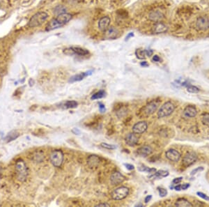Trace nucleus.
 <instances>
[{"instance_id":"5701e85b","label":"nucleus","mask_w":209,"mask_h":207,"mask_svg":"<svg viewBox=\"0 0 209 207\" xmlns=\"http://www.w3.org/2000/svg\"><path fill=\"white\" fill-rule=\"evenodd\" d=\"M72 50L74 52L75 54L79 56H85L89 54V52L87 50L84 49V48L79 47H72Z\"/></svg>"},{"instance_id":"de8ad7c7","label":"nucleus","mask_w":209,"mask_h":207,"mask_svg":"<svg viewBox=\"0 0 209 207\" xmlns=\"http://www.w3.org/2000/svg\"><path fill=\"white\" fill-rule=\"evenodd\" d=\"M140 65H141L142 66H144V67H147L148 66V63L146 62H142L141 63H140Z\"/></svg>"},{"instance_id":"e433bc0d","label":"nucleus","mask_w":209,"mask_h":207,"mask_svg":"<svg viewBox=\"0 0 209 207\" xmlns=\"http://www.w3.org/2000/svg\"><path fill=\"white\" fill-rule=\"evenodd\" d=\"M182 179H183V177H179V178H176V179H174L173 180V181H172V183L173 184H179L180 183H181V181H182Z\"/></svg>"},{"instance_id":"ddd939ff","label":"nucleus","mask_w":209,"mask_h":207,"mask_svg":"<svg viewBox=\"0 0 209 207\" xmlns=\"http://www.w3.org/2000/svg\"><path fill=\"white\" fill-rule=\"evenodd\" d=\"M168 30V27L162 22H156L152 28V32L155 34H159V33H165Z\"/></svg>"},{"instance_id":"72a5a7b5","label":"nucleus","mask_w":209,"mask_h":207,"mask_svg":"<svg viewBox=\"0 0 209 207\" xmlns=\"http://www.w3.org/2000/svg\"><path fill=\"white\" fill-rule=\"evenodd\" d=\"M158 192H159V194H160V197H164L167 194V190L166 189H165V188H158Z\"/></svg>"},{"instance_id":"423d86ee","label":"nucleus","mask_w":209,"mask_h":207,"mask_svg":"<svg viewBox=\"0 0 209 207\" xmlns=\"http://www.w3.org/2000/svg\"><path fill=\"white\" fill-rule=\"evenodd\" d=\"M196 28L198 30L204 31L209 29V18L206 16H202L196 21Z\"/></svg>"},{"instance_id":"473e14b6","label":"nucleus","mask_w":209,"mask_h":207,"mask_svg":"<svg viewBox=\"0 0 209 207\" xmlns=\"http://www.w3.org/2000/svg\"><path fill=\"white\" fill-rule=\"evenodd\" d=\"M102 147H103L105 148H107V149H114V148H116V146L115 145H113V144H110L107 143H105V142H102V143L100 144Z\"/></svg>"},{"instance_id":"9d476101","label":"nucleus","mask_w":209,"mask_h":207,"mask_svg":"<svg viewBox=\"0 0 209 207\" xmlns=\"http://www.w3.org/2000/svg\"><path fill=\"white\" fill-rule=\"evenodd\" d=\"M148 128V124L146 121H139L133 126V132L135 134H142Z\"/></svg>"},{"instance_id":"f03ea898","label":"nucleus","mask_w":209,"mask_h":207,"mask_svg":"<svg viewBox=\"0 0 209 207\" xmlns=\"http://www.w3.org/2000/svg\"><path fill=\"white\" fill-rule=\"evenodd\" d=\"M16 172L17 179L21 182L26 181L28 176V169L24 160L18 159L16 162Z\"/></svg>"},{"instance_id":"f257e3e1","label":"nucleus","mask_w":209,"mask_h":207,"mask_svg":"<svg viewBox=\"0 0 209 207\" xmlns=\"http://www.w3.org/2000/svg\"><path fill=\"white\" fill-rule=\"evenodd\" d=\"M48 14L46 12L40 11L33 15V16L29 20L27 26L30 28H35V27L41 26L47 20Z\"/></svg>"},{"instance_id":"20e7f679","label":"nucleus","mask_w":209,"mask_h":207,"mask_svg":"<svg viewBox=\"0 0 209 207\" xmlns=\"http://www.w3.org/2000/svg\"><path fill=\"white\" fill-rule=\"evenodd\" d=\"M130 190L125 186H121L111 192V197L114 200H121L128 195Z\"/></svg>"},{"instance_id":"c756f323","label":"nucleus","mask_w":209,"mask_h":207,"mask_svg":"<svg viewBox=\"0 0 209 207\" xmlns=\"http://www.w3.org/2000/svg\"><path fill=\"white\" fill-rule=\"evenodd\" d=\"M169 175V172L165 170H159L156 172L155 174V176L156 177H158L159 178H162V177H166Z\"/></svg>"},{"instance_id":"7c9ffc66","label":"nucleus","mask_w":209,"mask_h":207,"mask_svg":"<svg viewBox=\"0 0 209 207\" xmlns=\"http://www.w3.org/2000/svg\"><path fill=\"white\" fill-rule=\"evenodd\" d=\"M187 90L188 92L192 93H196L199 92V89L198 87H195V86H192V85H189L187 88Z\"/></svg>"},{"instance_id":"37998d69","label":"nucleus","mask_w":209,"mask_h":207,"mask_svg":"<svg viewBox=\"0 0 209 207\" xmlns=\"http://www.w3.org/2000/svg\"><path fill=\"white\" fill-rule=\"evenodd\" d=\"M153 61L155 62H159L160 61V58L159 57L158 55H154L153 57Z\"/></svg>"},{"instance_id":"c03bdc74","label":"nucleus","mask_w":209,"mask_h":207,"mask_svg":"<svg viewBox=\"0 0 209 207\" xmlns=\"http://www.w3.org/2000/svg\"><path fill=\"white\" fill-rule=\"evenodd\" d=\"M99 206H110V205L107 204V203H101V204H98L96 205V207H99Z\"/></svg>"},{"instance_id":"ea45409f","label":"nucleus","mask_w":209,"mask_h":207,"mask_svg":"<svg viewBox=\"0 0 209 207\" xmlns=\"http://www.w3.org/2000/svg\"><path fill=\"white\" fill-rule=\"evenodd\" d=\"M99 110L101 112H104L105 111V107L102 103H99Z\"/></svg>"},{"instance_id":"f704fd0d","label":"nucleus","mask_w":209,"mask_h":207,"mask_svg":"<svg viewBox=\"0 0 209 207\" xmlns=\"http://www.w3.org/2000/svg\"><path fill=\"white\" fill-rule=\"evenodd\" d=\"M197 195L199 197H200L201 198H202L203 200H205L206 201H209V197L207 196L206 194L203 193L202 192H197Z\"/></svg>"},{"instance_id":"2f4dec72","label":"nucleus","mask_w":209,"mask_h":207,"mask_svg":"<svg viewBox=\"0 0 209 207\" xmlns=\"http://www.w3.org/2000/svg\"><path fill=\"white\" fill-rule=\"evenodd\" d=\"M18 137V134L16 132H11V133H9L7 135V137H6V139H8V141H11V140L16 139Z\"/></svg>"},{"instance_id":"c9c22d12","label":"nucleus","mask_w":209,"mask_h":207,"mask_svg":"<svg viewBox=\"0 0 209 207\" xmlns=\"http://www.w3.org/2000/svg\"><path fill=\"white\" fill-rule=\"evenodd\" d=\"M71 131H72V133L73 134H75V135H79L81 134V131H79L78 128H73Z\"/></svg>"},{"instance_id":"a19ab883","label":"nucleus","mask_w":209,"mask_h":207,"mask_svg":"<svg viewBox=\"0 0 209 207\" xmlns=\"http://www.w3.org/2000/svg\"><path fill=\"white\" fill-rule=\"evenodd\" d=\"M124 165L125 166V167L128 169V170H133L134 169V166L133 165L131 164H124Z\"/></svg>"},{"instance_id":"a18cd8bd","label":"nucleus","mask_w":209,"mask_h":207,"mask_svg":"<svg viewBox=\"0 0 209 207\" xmlns=\"http://www.w3.org/2000/svg\"><path fill=\"white\" fill-rule=\"evenodd\" d=\"M134 36V33L133 32L129 33L126 36V37H125V41H127V40H129V39H130V38Z\"/></svg>"},{"instance_id":"c85d7f7f","label":"nucleus","mask_w":209,"mask_h":207,"mask_svg":"<svg viewBox=\"0 0 209 207\" xmlns=\"http://www.w3.org/2000/svg\"><path fill=\"white\" fill-rule=\"evenodd\" d=\"M138 169L141 171H146V172L149 173H153V171H155V172L156 171V169H150L149 167L144 166V165H141V166L138 167Z\"/></svg>"},{"instance_id":"1a4fd4ad","label":"nucleus","mask_w":209,"mask_h":207,"mask_svg":"<svg viewBox=\"0 0 209 207\" xmlns=\"http://www.w3.org/2000/svg\"><path fill=\"white\" fill-rule=\"evenodd\" d=\"M165 156L167 159L172 161V162H178L181 157V154L177 150L173 149V148H171V149L167 151L165 153Z\"/></svg>"},{"instance_id":"cd10ccee","label":"nucleus","mask_w":209,"mask_h":207,"mask_svg":"<svg viewBox=\"0 0 209 207\" xmlns=\"http://www.w3.org/2000/svg\"><path fill=\"white\" fill-rule=\"evenodd\" d=\"M202 122L204 125L209 127V113H205L202 115Z\"/></svg>"},{"instance_id":"39448f33","label":"nucleus","mask_w":209,"mask_h":207,"mask_svg":"<svg viewBox=\"0 0 209 207\" xmlns=\"http://www.w3.org/2000/svg\"><path fill=\"white\" fill-rule=\"evenodd\" d=\"M50 160L53 166L60 167L64 161V154L61 150H54L50 154Z\"/></svg>"},{"instance_id":"bb28decb","label":"nucleus","mask_w":209,"mask_h":207,"mask_svg":"<svg viewBox=\"0 0 209 207\" xmlns=\"http://www.w3.org/2000/svg\"><path fill=\"white\" fill-rule=\"evenodd\" d=\"M135 55L139 59H144L146 56L145 50H137L135 51Z\"/></svg>"},{"instance_id":"f3484780","label":"nucleus","mask_w":209,"mask_h":207,"mask_svg":"<svg viewBox=\"0 0 209 207\" xmlns=\"http://www.w3.org/2000/svg\"><path fill=\"white\" fill-rule=\"evenodd\" d=\"M138 141H139V138L136 135V134L134 133L127 134L125 139V143L130 146L136 145L137 144Z\"/></svg>"},{"instance_id":"09e8293b","label":"nucleus","mask_w":209,"mask_h":207,"mask_svg":"<svg viewBox=\"0 0 209 207\" xmlns=\"http://www.w3.org/2000/svg\"><path fill=\"white\" fill-rule=\"evenodd\" d=\"M174 188H175L176 190H178V191H179V190H181V185H176L175 187H174Z\"/></svg>"},{"instance_id":"58836bf2","label":"nucleus","mask_w":209,"mask_h":207,"mask_svg":"<svg viewBox=\"0 0 209 207\" xmlns=\"http://www.w3.org/2000/svg\"><path fill=\"white\" fill-rule=\"evenodd\" d=\"M145 52H146V56H148V57L151 56L153 55V51L152 50H145Z\"/></svg>"},{"instance_id":"412c9836","label":"nucleus","mask_w":209,"mask_h":207,"mask_svg":"<svg viewBox=\"0 0 209 207\" xmlns=\"http://www.w3.org/2000/svg\"><path fill=\"white\" fill-rule=\"evenodd\" d=\"M176 206L179 207H188V206H192V204H191L189 201L186 200L185 198H179L175 202Z\"/></svg>"},{"instance_id":"79ce46f5","label":"nucleus","mask_w":209,"mask_h":207,"mask_svg":"<svg viewBox=\"0 0 209 207\" xmlns=\"http://www.w3.org/2000/svg\"><path fill=\"white\" fill-rule=\"evenodd\" d=\"M190 187L189 183H184L183 185H181V190H186Z\"/></svg>"},{"instance_id":"6e6552de","label":"nucleus","mask_w":209,"mask_h":207,"mask_svg":"<svg viewBox=\"0 0 209 207\" xmlns=\"http://www.w3.org/2000/svg\"><path fill=\"white\" fill-rule=\"evenodd\" d=\"M158 107V102H157L156 100L150 102L143 108V114L146 116H150L156 112L157 108Z\"/></svg>"},{"instance_id":"a878e982","label":"nucleus","mask_w":209,"mask_h":207,"mask_svg":"<svg viewBox=\"0 0 209 207\" xmlns=\"http://www.w3.org/2000/svg\"><path fill=\"white\" fill-rule=\"evenodd\" d=\"M105 96V92L103 90H100V91L96 92V93H94L93 96H91V100H96V99H100V98H103Z\"/></svg>"},{"instance_id":"49530a36","label":"nucleus","mask_w":209,"mask_h":207,"mask_svg":"<svg viewBox=\"0 0 209 207\" xmlns=\"http://www.w3.org/2000/svg\"><path fill=\"white\" fill-rule=\"evenodd\" d=\"M151 198H152V196H151V195H148V196H146V198H145V200H144V201H145V203H148L150 200H151Z\"/></svg>"},{"instance_id":"f8f14e48","label":"nucleus","mask_w":209,"mask_h":207,"mask_svg":"<svg viewBox=\"0 0 209 207\" xmlns=\"http://www.w3.org/2000/svg\"><path fill=\"white\" fill-rule=\"evenodd\" d=\"M164 18V14L159 10H153L148 14V19L152 22H159Z\"/></svg>"},{"instance_id":"b1692460","label":"nucleus","mask_w":209,"mask_h":207,"mask_svg":"<svg viewBox=\"0 0 209 207\" xmlns=\"http://www.w3.org/2000/svg\"><path fill=\"white\" fill-rule=\"evenodd\" d=\"M66 10H67V8L65 7L64 6L59 5L54 8V13L59 16V15H61V14H63V13H66Z\"/></svg>"},{"instance_id":"9b49d317","label":"nucleus","mask_w":209,"mask_h":207,"mask_svg":"<svg viewBox=\"0 0 209 207\" xmlns=\"http://www.w3.org/2000/svg\"><path fill=\"white\" fill-rule=\"evenodd\" d=\"M125 178L124 176L121 174L119 171H116V172L113 173L110 177L111 183H112L113 185H119V184H121L125 181Z\"/></svg>"},{"instance_id":"7ed1b4c3","label":"nucleus","mask_w":209,"mask_h":207,"mask_svg":"<svg viewBox=\"0 0 209 207\" xmlns=\"http://www.w3.org/2000/svg\"><path fill=\"white\" fill-rule=\"evenodd\" d=\"M175 110V105L170 101L166 102L159 109L158 112V116L159 118L168 116L172 114Z\"/></svg>"},{"instance_id":"4c0bfd02","label":"nucleus","mask_w":209,"mask_h":207,"mask_svg":"<svg viewBox=\"0 0 209 207\" xmlns=\"http://www.w3.org/2000/svg\"><path fill=\"white\" fill-rule=\"evenodd\" d=\"M204 169V167H197V168H196V169H194L193 171H192L191 172V175H194V174H195L197 172V171H202Z\"/></svg>"},{"instance_id":"dca6fc26","label":"nucleus","mask_w":209,"mask_h":207,"mask_svg":"<svg viewBox=\"0 0 209 207\" xmlns=\"http://www.w3.org/2000/svg\"><path fill=\"white\" fill-rule=\"evenodd\" d=\"M152 152H153V149L151 146L149 145L142 146L139 148H137V155H139V156H142V157H146L149 156L150 154H151Z\"/></svg>"},{"instance_id":"4468645a","label":"nucleus","mask_w":209,"mask_h":207,"mask_svg":"<svg viewBox=\"0 0 209 207\" xmlns=\"http://www.w3.org/2000/svg\"><path fill=\"white\" fill-rule=\"evenodd\" d=\"M111 22V19L108 16H104L100 18L98 22V28L100 31H105L108 29Z\"/></svg>"},{"instance_id":"2eb2a0df","label":"nucleus","mask_w":209,"mask_h":207,"mask_svg":"<svg viewBox=\"0 0 209 207\" xmlns=\"http://www.w3.org/2000/svg\"><path fill=\"white\" fill-rule=\"evenodd\" d=\"M196 114H197V111L194 106L188 105L184 109L183 115L185 118H193L195 117Z\"/></svg>"},{"instance_id":"4be33fe9","label":"nucleus","mask_w":209,"mask_h":207,"mask_svg":"<svg viewBox=\"0 0 209 207\" xmlns=\"http://www.w3.org/2000/svg\"><path fill=\"white\" fill-rule=\"evenodd\" d=\"M88 164L91 167H95L99 164V158L96 156H90L87 160Z\"/></svg>"},{"instance_id":"8fccbe9b","label":"nucleus","mask_w":209,"mask_h":207,"mask_svg":"<svg viewBox=\"0 0 209 207\" xmlns=\"http://www.w3.org/2000/svg\"><path fill=\"white\" fill-rule=\"evenodd\" d=\"M0 7H1V3H0Z\"/></svg>"},{"instance_id":"a211bd4d","label":"nucleus","mask_w":209,"mask_h":207,"mask_svg":"<svg viewBox=\"0 0 209 207\" xmlns=\"http://www.w3.org/2000/svg\"><path fill=\"white\" fill-rule=\"evenodd\" d=\"M56 19L58 21V22L63 27L72 19V15L68 13H65L59 15Z\"/></svg>"},{"instance_id":"393cba45","label":"nucleus","mask_w":209,"mask_h":207,"mask_svg":"<svg viewBox=\"0 0 209 207\" xmlns=\"http://www.w3.org/2000/svg\"><path fill=\"white\" fill-rule=\"evenodd\" d=\"M77 105H78V103H77L76 101H75V100H68V101H66V102H65L64 107H65V108H66V109L75 108H77Z\"/></svg>"},{"instance_id":"6ab92c4d","label":"nucleus","mask_w":209,"mask_h":207,"mask_svg":"<svg viewBox=\"0 0 209 207\" xmlns=\"http://www.w3.org/2000/svg\"><path fill=\"white\" fill-rule=\"evenodd\" d=\"M119 34L118 29L113 26L108 27V29L105 31V36L109 39H116L119 37Z\"/></svg>"},{"instance_id":"0eeeda50","label":"nucleus","mask_w":209,"mask_h":207,"mask_svg":"<svg viewBox=\"0 0 209 207\" xmlns=\"http://www.w3.org/2000/svg\"><path fill=\"white\" fill-rule=\"evenodd\" d=\"M197 160V155L194 152H188L183 158V165L185 167H189L193 165Z\"/></svg>"},{"instance_id":"aec40b11","label":"nucleus","mask_w":209,"mask_h":207,"mask_svg":"<svg viewBox=\"0 0 209 207\" xmlns=\"http://www.w3.org/2000/svg\"><path fill=\"white\" fill-rule=\"evenodd\" d=\"M93 73V70H89L87 71V72H84L81 73L79 74L75 75L74 76L71 77L70 79H69V82H79L82 80L84 78H85L86 77L89 76V75H91Z\"/></svg>"}]
</instances>
